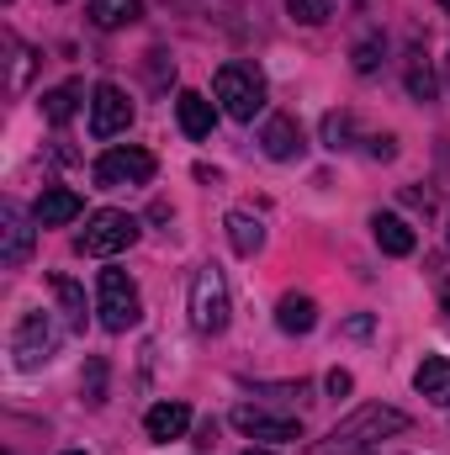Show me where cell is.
Returning <instances> with one entry per match:
<instances>
[{"label":"cell","mask_w":450,"mask_h":455,"mask_svg":"<svg viewBox=\"0 0 450 455\" xmlns=\"http://www.w3.org/2000/svg\"><path fill=\"white\" fill-rule=\"evenodd\" d=\"M371 143V159H398V138H366Z\"/></svg>","instance_id":"4316f807"},{"label":"cell","mask_w":450,"mask_h":455,"mask_svg":"<svg viewBox=\"0 0 450 455\" xmlns=\"http://www.w3.org/2000/svg\"><path fill=\"white\" fill-rule=\"evenodd\" d=\"M48 349H53V329H48V318H43V313H27L21 329H16V339H11L16 365H21V371H37V365L48 360Z\"/></svg>","instance_id":"9c48e42d"},{"label":"cell","mask_w":450,"mask_h":455,"mask_svg":"<svg viewBox=\"0 0 450 455\" xmlns=\"http://www.w3.org/2000/svg\"><path fill=\"white\" fill-rule=\"evenodd\" d=\"M53 297L64 302V313H69V323H85V297H80V286H75L69 275H53Z\"/></svg>","instance_id":"603a6c76"},{"label":"cell","mask_w":450,"mask_h":455,"mask_svg":"<svg viewBox=\"0 0 450 455\" xmlns=\"http://www.w3.org/2000/svg\"><path fill=\"white\" fill-rule=\"evenodd\" d=\"M96 313H101L107 334H127L143 318V302H138V286L127 281V270H101L96 275Z\"/></svg>","instance_id":"7a4b0ae2"},{"label":"cell","mask_w":450,"mask_h":455,"mask_svg":"<svg viewBox=\"0 0 450 455\" xmlns=\"http://www.w3.org/2000/svg\"><path fill=\"white\" fill-rule=\"evenodd\" d=\"M143 429H149V440L170 445V440H181V435L191 429V408H186V403H154L149 419H143Z\"/></svg>","instance_id":"4fadbf2b"},{"label":"cell","mask_w":450,"mask_h":455,"mask_svg":"<svg viewBox=\"0 0 450 455\" xmlns=\"http://www.w3.org/2000/svg\"><path fill=\"white\" fill-rule=\"evenodd\" d=\"M403 429H408V419H403L398 408H360L350 424H339L334 435H329V451H324V455L366 451L371 440H382V435H403Z\"/></svg>","instance_id":"277c9868"},{"label":"cell","mask_w":450,"mask_h":455,"mask_svg":"<svg viewBox=\"0 0 450 455\" xmlns=\"http://www.w3.org/2000/svg\"><path fill=\"white\" fill-rule=\"evenodd\" d=\"M175 116H181V132H186V138H213L218 107H213L202 91H181V96H175Z\"/></svg>","instance_id":"7c38bea8"},{"label":"cell","mask_w":450,"mask_h":455,"mask_svg":"<svg viewBox=\"0 0 450 455\" xmlns=\"http://www.w3.org/2000/svg\"><path fill=\"white\" fill-rule=\"evenodd\" d=\"M228 243H233V254H260L265 249V228L260 218H249V212H228Z\"/></svg>","instance_id":"ac0fdd59"},{"label":"cell","mask_w":450,"mask_h":455,"mask_svg":"<svg viewBox=\"0 0 450 455\" xmlns=\"http://www.w3.org/2000/svg\"><path fill=\"white\" fill-rule=\"evenodd\" d=\"M376 64H382V37L371 32V37H360V43H355V69H360V75H371Z\"/></svg>","instance_id":"d4e9b609"},{"label":"cell","mask_w":450,"mask_h":455,"mask_svg":"<svg viewBox=\"0 0 450 455\" xmlns=\"http://www.w3.org/2000/svg\"><path fill=\"white\" fill-rule=\"evenodd\" d=\"M213 91H218V101H223V112L233 122H254V116L265 112V80H260L254 64H223L218 80H213Z\"/></svg>","instance_id":"6da1fadb"},{"label":"cell","mask_w":450,"mask_h":455,"mask_svg":"<svg viewBox=\"0 0 450 455\" xmlns=\"http://www.w3.org/2000/svg\"><path fill=\"white\" fill-rule=\"evenodd\" d=\"M233 429H244L249 440H302V424L286 419V413H265L254 403H238L233 408Z\"/></svg>","instance_id":"ba28073f"},{"label":"cell","mask_w":450,"mask_h":455,"mask_svg":"<svg viewBox=\"0 0 450 455\" xmlns=\"http://www.w3.org/2000/svg\"><path fill=\"white\" fill-rule=\"evenodd\" d=\"M350 132H355V116L350 112H329L324 116V143H329V148H350Z\"/></svg>","instance_id":"cb8c5ba5"},{"label":"cell","mask_w":450,"mask_h":455,"mask_svg":"<svg viewBox=\"0 0 450 455\" xmlns=\"http://www.w3.org/2000/svg\"><path fill=\"white\" fill-rule=\"evenodd\" d=\"M414 387H419L435 408H450V355H424V365L414 371Z\"/></svg>","instance_id":"5bb4252c"},{"label":"cell","mask_w":450,"mask_h":455,"mask_svg":"<svg viewBox=\"0 0 450 455\" xmlns=\"http://www.w3.org/2000/svg\"><path fill=\"white\" fill-rule=\"evenodd\" d=\"M446 307H450V281H446Z\"/></svg>","instance_id":"1f68e13d"},{"label":"cell","mask_w":450,"mask_h":455,"mask_svg":"<svg viewBox=\"0 0 450 455\" xmlns=\"http://www.w3.org/2000/svg\"><path fill=\"white\" fill-rule=\"evenodd\" d=\"M260 143H265L270 159H297V154H302V127H297L292 116H270Z\"/></svg>","instance_id":"e0dca14e"},{"label":"cell","mask_w":450,"mask_h":455,"mask_svg":"<svg viewBox=\"0 0 450 455\" xmlns=\"http://www.w3.org/2000/svg\"><path fill=\"white\" fill-rule=\"evenodd\" d=\"M371 233H376V243H382V254H392V259H403V254H414V228L403 223L398 212H376L371 218Z\"/></svg>","instance_id":"2e32d148"},{"label":"cell","mask_w":450,"mask_h":455,"mask_svg":"<svg viewBox=\"0 0 450 455\" xmlns=\"http://www.w3.org/2000/svg\"><path fill=\"white\" fill-rule=\"evenodd\" d=\"M244 455H270V451H244Z\"/></svg>","instance_id":"4dcf8cb0"},{"label":"cell","mask_w":450,"mask_h":455,"mask_svg":"<svg viewBox=\"0 0 450 455\" xmlns=\"http://www.w3.org/2000/svg\"><path fill=\"white\" fill-rule=\"evenodd\" d=\"M143 16V0H91V21L101 32H117V27H133Z\"/></svg>","instance_id":"d6986e66"},{"label":"cell","mask_w":450,"mask_h":455,"mask_svg":"<svg viewBox=\"0 0 450 455\" xmlns=\"http://www.w3.org/2000/svg\"><path fill=\"white\" fill-rule=\"evenodd\" d=\"M344 334H350V339H366V334H371V313H355V318L344 323Z\"/></svg>","instance_id":"83f0119b"},{"label":"cell","mask_w":450,"mask_h":455,"mask_svg":"<svg viewBox=\"0 0 450 455\" xmlns=\"http://www.w3.org/2000/svg\"><path fill=\"white\" fill-rule=\"evenodd\" d=\"M276 323H281V334H313V329H318V302L286 291V297L276 302Z\"/></svg>","instance_id":"9a60e30c"},{"label":"cell","mask_w":450,"mask_h":455,"mask_svg":"<svg viewBox=\"0 0 450 455\" xmlns=\"http://www.w3.org/2000/svg\"><path fill=\"white\" fill-rule=\"evenodd\" d=\"M191 323L202 334H223L228 329V286H223L218 265H202L191 275Z\"/></svg>","instance_id":"5b68a950"},{"label":"cell","mask_w":450,"mask_h":455,"mask_svg":"<svg viewBox=\"0 0 450 455\" xmlns=\"http://www.w3.org/2000/svg\"><path fill=\"white\" fill-rule=\"evenodd\" d=\"M64 455H85V451H64Z\"/></svg>","instance_id":"d6a6232c"},{"label":"cell","mask_w":450,"mask_h":455,"mask_svg":"<svg viewBox=\"0 0 450 455\" xmlns=\"http://www.w3.org/2000/svg\"><path fill=\"white\" fill-rule=\"evenodd\" d=\"M96 186L101 191H122V186H149L154 180V154L149 148H107L96 159Z\"/></svg>","instance_id":"8992f818"},{"label":"cell","mask_w":450,"mask_h":455,"mask_svg":"<svg viewBox=\"0 0 450 455\" xmlns=\"http://www.w3.org/2000/svg\"><path fill=\"white\" fill-rule=\"evenodd\" d=\"M0 218H5V228H0V233H5V243H0V265L16 270V265H27V254H32V223H27L21 207H11V202H5Z\"/></svg>","instance_id":"8fae6325"},{"label":"cell","mask_w":450,"mask_h":455,"mask_svg":"<svg viewBox=\"0 0 450 455\" xmlns=\"http://www.w3.org/2000/svg\"><path fill=\"white\" fill-rule=\"evenodd\" d=\"M350 387H355L350 371H329V392H334V397H350Z\"/></svg>","instance_id":"f1b7e54d"},{"label":"cell","mask_w":450,"mask_h":455,"mask_svg":"<svg viewBox=\"0 0 450 455\" xmlns=\"http://www.w3.org/2000/svg\"><path fill=\"white\" fill-rule=\"evenodd\" d=\"M133 127V101H127V91L122 85H96V96H91V132L96 138H117V132H127Z\"/></svg>","instance_id":"52a82bcc"},{"label":"cell","mask_w":450,"mask_h":455,"mask_svg":"<svg viewBox=\"0 0 450 455\" xmlns=\"http://www.w3.org/2000/svg\"><path fill=\"white\" fill-rule=\"evenodd\" d=\"M440 5H446V11H450V0H440Z\"/></svg>","instance_id":"836d02e7"},{"label":"cell","mask_w":450,"mask_h":455,"mask_svg":"<svg viewBox=\"0 0 450 455\" xmlns=\"http://www.w3.org/2000/svg\"><path fill=\"white\" fill-rule=\"evenodd\" d=\"M80 212H85V202H80L75 191L53 186V191H43V196H37V207H32V223H37V228H64V223H75Z\"/></svg>","instance_id":"30bf717a"},{"label":"cell","mask_w":450,"mask_h":455,"mask_svg":"<svg viewBox=\"0 0 450 455\" xmlns=\"http://www.w3.org/2000/svg\"><path fill=\"white\" fill-rule=\"evenodd\" d=\"M446 85H450V53H446Z\"/></svg>","instance_id":"f546056e"},{"label":"cell","mask_w":450,"mask_h":455,"mask_svg":"<svg viewBox=\"0 0 450 455\" xmlns=\"http://www.w3.org/2000/svg\"><path fill=\"white\" fill-rule=\"evenodd\" d=\"M446 238H450V233H446Z\"/></svg>","instance_id":"e575fe53"},{"label":"cell","mask_w":450,"mask_h":455,"mask_svg":"<svg viewBox=\"0 0 450 455\" xmlns=\"http://www.w3.org/2000/svg\"><path fill=\"white\" fill-rule=\"evenodd\" d=\"M286 11H292V21H302V27H324V21L334 16V0H286Z\"/></svg>","instance_id":"7402d4cb"},{"label":"cell","mask_w":450,"mask_h":455,"mask_svg":"<svg viewBox=\"0 0 450 455\" xmlns=\"http://www.w3.org/2000/svg\"><path fill=\"white\" fill-rule=\"evenodd\" d=\"M408 96H414V101H435V75H430V64L419 59V48L408 53Z\"/></svg>","instance_id":"44dd1931"},{"label":"cell","mask_w":450,"mask_h":455,"mask_svg":"<svg viewBox=\"0 0 450 455\" xmlns=\"http://www.w3.org/2000/svg\"><path fill=\"white\" fill-rule=\"evenodd\" d=\"M85 397H91V403H107V365H101V360L85 365Z\"/></svg>","instance_id":"484cf974"},{"label":"cell","mask_w":450,"mask_h":455,"mask_svg":"<svg viewBox=\"0 0 450 455\" xmlns=\"http://www.w3.org/2000/svg\"><path fill=\"white\" fill-rule=\"evenodd\" d=\"M75 101H80V80H69V85H59V91H48L43 96V112H48V122H69L75 116Z\"/></svg>","instance_id":"ffe728a7"},{"label":"cell","mask_w":450,"mask_h":455,"mask_svg":"<svg viewBox=\"0 0 450 455\" xmlns=\"http://www.w3.org/2000/svg\"><path fill=\"white\" fill-rule=\"evenodd\" d=\"M133 243H138V218L133 212H117V207L91 212V223L80 233V254H91V259H112V254L133 249Z\"/></svg>","instance_id":"3957f363"}]
</instances>
